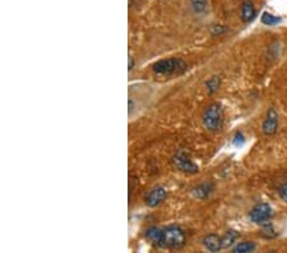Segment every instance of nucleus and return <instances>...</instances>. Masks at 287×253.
Listing matches in <instances>:
<instances>
[{
	"instance_id": "f257e3e1",
	"label": "nucleus",
	"mask_w": 287,
	"mask_h": 253,
	"mask_svg": "<svg viewBox=\"0 0 287 253\" xmlns=\"http://www.w3.org/2000/svg\"><path fill=\"white\" fill-rule=\"evenodd\" d=\"M186 243V235L184 230L179 226H167L162 230L161 239L159 244L165 248H171V249H179L184 247Z\"/></svg>"
},
{
	"instance_id": "f03ea898",
	"label": "nucleus",
	"mask_w": 287,
	"mask_h": 253,
	"mask_svg": "<svg viewBox=\"0 0 287 253\" xmlns=\"http://www.w3.org/2000/svg\"><path fill=\"white\" fill-rule=\"evenodd\" d=\"M224 123V111L220 104H212L207 107L203 114V125L208 131L216 132L221 130Z\"/></svg>"
},
{
	"instance_id": "7ed1b4c3",
	"label": "nucleus",
	"mask_w": 287,
	"mask_h": 253,
	"mask_svg": "<svg viewBox=\"0 0 287 253\" xmlns=\"http://www.w3.org/2000/svg\"><path fill=\"white\" fill-rule=\"evenodd\" d=\"M185 69V64L180 59H166V60H160L153 66V71L159 75H175L179 72H183Z\"/></svg>"
},
{
	"instance_id": "20e7f679",
	"label": "nucleus",
	"mask_w": 287,
	"mask_h": 253,
	"mask_svg": "<svg viewBox=\"0 0 287 253\" xmlns=\"http://www.w3.org/2000/svg\"><path fill=\"white\" fill-rule=\"evenodd\" d=\"M172 164L178 170L183 171L186 174H195L198 173V166L195 165L194 162L191 161L189 155L185 151H179L176 152L175 156L172 157Z\"/></svg>"
},
{
	"instance_id": "39448f33",
	"label": "nucleus",
	"mask_w": 287,
	"mask_h": 253,
	"mask_svg": "<svg viewBox=\"0 0 287 253\" xmlns=\"http://www.w3.org/2000/svg\"><path fill=\"white\" fill-rule=\"evenodd\" d=\"M272 212L271 206L268 204H258L257 206L253 207V210L249 212V218L254 224H259V225H263V224L268 223L271 220Z\"/></svg>"
},
{
	"instance_id": "423d86ee",
	"label": "nucleus",
	"mask_w": 287,
	"mask_h": 253,
	"mask_svg": "<svg viewBox=\"0 0 287 253\" xmlns=\"http://www.w3.org/2000/svg\"><path fill=\"white\" fill-rule=\"evenodd\" d=\"M277 126H278V115H277L274 109H269L265 116L264 121H263L262 131L265 136H271L276 133Z\"/></svg>"
},
{
	"instance_id": "0eeeda50",
	"label": "nucleus",
	"mask_w": 287,
	"mask_h": 253,
	"mask_svg": "<svg viewBox=\"0 0 287 253\" xmlns=\"http://www.w3.org/2000/svg\"><path fill=\"white\" fill-rule=\"evenodd\" d=\"M166 197V189L164 187L153 188L146 197V204L150 207H156L161 204Z\"/></svg>"
},
{
	"instance_id": "6e6552de",
	"label": "nucleus",
	"mask_w": 287,
	"mask_h": 253,
	"mask_svg": "<svg viewBox=\"0 0 287 253\" xmlns=\"http://www.w3.org/2000/svg\"><path fill=\"white\" fill-rule=\"evenodd\" d=\"M203 244L210 252H219L222 248V240L216 234H208L203 239Z\"/></svg>"
},
{
	"instance_id": "1a4fd4ad",
	"label": "nucleus",
	"mask_w": 287,
	"mask_h": 253,
	"mask_svg": "<svg viewBox=\"0 0 287 253\" xmlns=\"http://www.w3.org/2000/svg\"><path fill=\"white\" fill-rule=\"evenodd\" d=\"M255 18V8L254 4L250 0H245L241 6V20L245 23L252 22Z\"/></svg>"
},
{
	"instance_id": "9d476101",
	"label": "nucleus",
	"mask_w": 287,
	"mask_h": 253,
	"mask_svg": "<svg viewBox=\"0 0 287 253\" xmlns=\"http://www.w3.org/2000/svg\"><path fill=\"white\" fill-rule=\"evenodd\" d=\"M212 192H213V184H212V183H203V184L198 185V187L195 188L194 196L200 198V200H205L207 197H209V195Z\"/></svg>"
},
{
	"instance_id": "9b49d317",
	"label": "nucleus",
	"mask_w": 287,
	"mask_h": 253,
	"mask_svg": "<svg viewBox=\"0 0 287 253\" xmlns=\"http://www.w3.org/2000/svg\"><path fill=\"white\" fill-rule=\"evenodd\" d=\"M240 234L235 230H229L224 237L221 238L222 240V248H230L231 245H234V243L239 239Z\"/></svg>"
},
{
	"instance_id": "f8f14e48",
	"label": "nucleus",
	"mask_w": 287,
	"mask_h": 253,
	"mask_svg": "<svg viewBox=\"0 0 287 253\" xmlns=\"http://www.w3.org/2000/svg\"><path fill=\"white\" fill-rule=\"evenodd\" d=\"M260 235L265 239H271V238H276L277 237V231L274 230L273 225H272L269 221L262 225V230H260Z\"/></svg>"
},
{
	"instance_id": "ddd939ff",
	"label": "nucleus",
	"mask_w": 287,
	"mask_h": 253,
	"mask_svg": "<svg viewBox=\"0 0 287 253\" xmlns=\"http://www.w3.org/2000/svg\"><path fill=\"white\" fill-rule=\"evenodd\" d=\"M161 234H162L161 229L156 228V226H151V228H148L147 231H146V237H147L150 240H152V242L159 244L160 239H161Z\"/></svg>"
},
{
	"instance_id": "4468645a",
	"label": "nucleus",
	"mask_w": 287,
	"mask_h": 253,
	"mask_svg": "<svg viewBox=\"0 0 287 253\" xmlns=\"http://www.w3.org/2000/svg\"><path fill=\"white\" fill-rule=\"evenodd\" d=\"M255 249V244L253 242H241L238 245L234 247V252L235 253H248L253 252Z\"/></svg>"
},
{
	"instance_id": "2eb2a0df",
	"label": "nucleus",
	"mask_w": 287,
	"mask_h": 253,
	"mask_svg": "<svg viewBox=\"0 0 287 253\" xmlns=\"http://www.w3.org/2000/svg\"><path fill=\"white\" fill-rule=\"evenodd\" d=\"M190 6L195 13H203L207 11L208 0H190Z\"/></svg>"
},
{
	"instance_id": "dca6fc26",
	"label": "nucleus",
	"mask_w": 287,
	"mask_h": 253,
	"mask_svg": "<svg viewBox=\"0 0 287 253\" xmlns=\"http://www.w3.org/2000/svg\"><path fill=\"white\" fill-rule=\"evenodd\" d=\"M220 85H221L220 77H212L205 82V87H207V91L209 92V94H214L220 88Z\"/></svg>"
},
{
	"instance_id": "f3484780",
	"label": "nucleus",
	"mask_w": 287,
	"mask_h": 253,
	"mask_svg": "<svg viewBox=\"0 0 287 253\" xmlns=\"http://www.w3.org/2000/svg\"><path fill=\"white\" fill-rule=\"evenodd\" d=\"M262 22L267 26H276L281 22V18H279V17L273 16V14H271V13H263Z\"/></svg>"
},
{
	"instance_id": "a211bd4d",
	"label": "nucleus",
	"mask_w": 287,
	"mask_h": 253,
	"mask_svg": "<svg viewBox=\"0 0 287 253\" xmlns=\"http://www.w3.org/2000/svg\"><path fill=\"white\" fill-rule=\"evenodd\" d=\"M278 195H279V197H281L282 200H283V201L287 204V182L283 183V184L279 187Z\"/></svg>"
},
{
	"instance_id": "6ab92c4d",
	"label": "nucleus",
	"mask_w": 287,
	"mask_h": 253,
	"mask_svg": "<svg viewBox=\"0 0 287 253\" xmlns=\"http://www.w3.org/2000/svg\"><path fill=\"white\" fill-rule=\"evenodd\" d=\"M244 142H245V138H244L243 133L241 132L236 133L235 137H234V145H236V146H241Z\"/></svg>"
},
{
	"instance_id": "aec40b11",
	"label": "nucleus",
	"mask_w": 287,
	"mask_h": 253,
	"mask_svg": "<svg viewBox=\"0 0 287 253\" xmlns=\"http://www.w3.org/2000/svg\"><path fill=\"white\" fill-rule=\"evenodd\" d=\"M216 31H212V33H213V35H220V33H222V32H225V31H226V28H221L222 26H216Z\"/></svg>"
},
{
	"instance_id": "412c9836",
	"label": "nucleus",
	"mask_w": 287,
	"mask_h": 253,
	"mask_svg": "<svg viewBox=\"0 0 287 253\" xmlns=\"http://www.w3.org/2000/svg\"><path fill=\"white\" fill-rule=\"evenodd\" d=\"M134 67V61H133V58H129V71H131Z\"/></svg>"
}]
</instances>
